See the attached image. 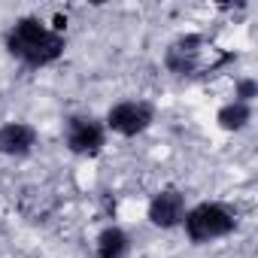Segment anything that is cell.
<instances>
[{
    "label": "cell",
    "mask_w": 258,
    "mask_h": 258,
    "mask_svg": "<svg viewBox=\"0 0 258 258\" xmlns=\"http://www.w3.org/2000/svg\"><path fill=\"white\" fill-rule=\"evenodd\" d=\"M240 228V216L237 210H231L222 201H201L195 207L185 210L182 219V231L195 246L213 243V240H225Z\"/></svg>",
    "instance_id": "3957f363"
},
{
    "label": "cell",
    "mask_w": 258,
    "mask_h": 258,
    "mask_svg": "<svg viewBox=\"0 0 258 258\" xmlns=\"http://www.w3.org/2000/svg\"><path fill=\"white\" fill-rule=\"evenodd\" d=\"M255 97H258V79H255V76H240V79L234 82V100L252 106Z\"/></svg>",
    "instance_id": "30bf717a"
},
{
    "label": "cell",
    "mask_w": 258,
    "mask_h": 258,
    "mask_svg": "<svg viewBox=\"0 0 258 258\" xmlns=\"http://www.w3.org/2000/svg\"><path fill=\"white\" fill-rule=\"evenodd\" d=\"M155 103L152 100H143V97H124V100H115L106 115H103V127L106 134H115V137H124V140H134L140 134H146L149 127L155 124Z\"/></svg>",
    "instance_id": "277c9868"
},
{
    "label": "cell",
    "mask_w": 258,
    "mask_h": 258,
    "mask_svg": "<svg viewBox=\"0 0 258 258\" xmlns=\"http://www.w3.org/2000/svg\"><path fill=\"white\" fill-rule=\"evenodd\" d=\"M252 115H255V109H252L249 103L228 100V103H222V106L216 109V124L222 127L225 134H240V131H246V127H249Z\"/></svg>",
    "instance_id": "9c48e42d"
},
{
    "label": "cell",
    "mask_w": 258,
    "mask_h": 258,
    "mask_svg": "<svg viewBox=\"0 0 258 258\" xmlns=\"http://www.w3.org/2000/svg\"><path fill=\"white\" fill-rule=\"evenodd\" d=\"M106 137L103 118L91 112H73L64 118V146L76 158H97L106 146Z\"/></svg>",
    "instance_id": "5b68a950"
},
{
    "label": "cell",
    "mask_w": 258,
    "mask_h": 258,
    "mask_svg": "<svg viewBox=\"0 0 258 258\" xmlns=\"http://www.w3.org/2000/svg\"><path fill=\"white\" fill-rule=\"evenodd\" d=\"M40 143V131L31 121H4L0 124V155L28 158Z\"/></svg>",
    "instance_id": "52a82bcc"
},
{
    "label": "cell",
    "mask_w": 258,
    "mask_h": 258,
    "mask_svg": "<svg viewBox=\"0 0 258 258\" xmlns=\"http://www.w3.org/2000/svg\"><path fill=\"white\" fill-rule=\"evenodd\" d=\"M213 55H219V49L210 46L207 37H201V34H185V37H179V40H173V43L167 46V52H164V67H167L173 76H179V79H191V76L216 73V70H222L225 64L237 61L234 52H231L228 58H219V61H213Z\"/></svg>",
    "instance_id": "7a4b0ae2"
},
{
    "label": "cell",
    "mask_w": 258,
    "mask_h": 258,
    "mask_svg": "<svg viewBox=\"0 0 258 258\" xmlns=\"http://www.w3.org/2000/svg\"><path fill=\"white\" fill-rule=\"evenodd\" d=\"M4 49L19 64H25L31 70H43V67H52V64H58L64 58V52H67V34L55 31L40 16H22V19H16L7 28Z\"/></svg>",
    "instance_id": "6da1fadb"
},
{
    "label": "cell",
    "mask_w": 258,
    "mask_h": 258,
    "mask_svg": "<svg viewBox=\"0 0 258 258\" xmlns=\"http://www.w3.org/2000/svg\"><path fill=\"white\" fill-rule=\"evenodd\" d=\"M185 210H188V201H185V191L167 185L161 191H155L146 204V219L152 228L158 231H176L182 228V219H185Z\"/></svg>",
    "instance_id": "8992f818"
},
{
    "label": "cell",
    "mask_w": 258,
    "mask_h": 258,
    "mask_svg": "<svg viewBox=\"0 0 258 258\" xmlns=\"http://www.w3.org/2000/svg\"><path fill=\"white\" fill-rule=\"evenodd\" d=\"M94 255L97 258H127L131 255V234L121 225H106L94 237Z\"/></svg>",
    "instance_id": "ba28073f"
}]
</instances>
